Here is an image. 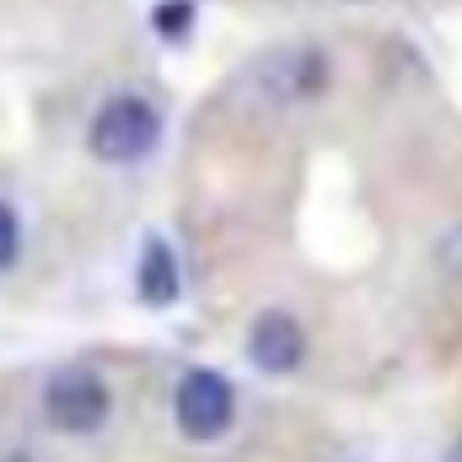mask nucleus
I'll return each instance as SVG.
<instances>
[{
    "instance_id": "1",
    "label": "nucleus",
    "mask_w": 462,
    "mask_h": 462,
    "mask_svg": "<svg viewBox=\"0 0 462 462\" xmlns=\"http://www.w3.org/2000/svg\"><path fill=\"white\" fill-rule=\"evenodd\" d=\"M38 409H43V425L54 436H97L108 425V414H114V387H108V376L97 365L70 360V365H54L43 376Z\"/></svg>"
},
{
    "instance_id": "2",
    "label": "nucleus",
    "mask_w": 462,
    "mask_h": 462,
    "mask_svg": "<svg viewBox=\"0 0 462 462\" xmlns=\"http://www.w3.org/2000/svg\"><path fill=\"white\" fill-rule=\"evenodd\" d=\"M156 145H162V108L140 92H114L87 124V151L103 167H134L156 156Z\"/></svg>"
},
{
    "instance_id": "3",
    "label": "nucleus",
    "mask_w": 462,
    "mask_h": 462,
    "mask_svg": "<svg viewBox=\"0 0 462 462\" xmlns=\"http://www.w3.org/2000/svg\"><path fill=\"white\" fill-rule=\"evenodd\" d=\"M172 420H178V436L183 441H221L236 420V387H231L226 371H210V365H194L178 376L172 387Z\"/></svg>"
},
{
    "instance_id": "4",
    "label": "nucleus",
    "mask_w": 462,
    "mask_h": 462,
    "mask_svg": "<svg viewBox=\"0 0 462 462\" xmlns=\"http://www.w3.org/2000/svg\"><path fill=\"white\" fill-rule=\"evenodd\" d=\"M247 360H253L263 376H291V371H301V360H307V328L296 323V312H285V307L258 312L253 328H247Z\"/></svg>"
},
{
    "instance_id": "5",
    "label": "nucleus",
    "mask_w": 462,
    "mask_h": 462,
    "mask_svg": "<svg viewBox=\"0 0 462 462\" xmlns=\"http://www.w3.org/2000/svg\"><path fill=\"white\" fill-rule=\"evenodd\" d=\"M263 81H269V92L280 103H307V97H318L328 87V54L312 49V43L280 49V54L263 60Z\"/></svg>"
},
{
    "instance_id": "6",
    "label": "nucleus",
    "mask_w": 462,
    "mask_h": 462,
    "mask_svg": "<svg viewBox=\"0 0 462 462\" xmlns=\"http://www.w3.org/2000/svg\"><path fill=\"white\" fill-rule=\"evenodd\" d=\"M134 296L145 307H172L183 296V274H178V253L167 236H145L140 247V269H134Z\"/></svg>"
},
{
    "instance_id": "7",
    "label": "nucleus",
    "mask_w": 462,
    "mask_h": 462,
    "mask_svg": "<svg viewBox=\"0 0 462 462\" xmlns=\"http://www.w3.org/2000/svg\"><path fill=\"white\" fill-rule=\"evenodd\" d=\"M194 0H156V11H151V32L162 38V43H189V32H194Z\"/></svg>"
},
{
    "instance_id": "8",
    "label": "nucleus",
    "mask_w": 462,
    "mask_h": 462,
    "mask_svg": "<svg viewBox=\"0 0 462 462\" xmlns=\"http://www.w3.org/2000/svg\"><path fill=\"white\" fill-rule=\"evenodd\" d=\"M16 258H22V221H16L11 205H0V274H5Z\"/></svg>"
},
{
    "instance_id": "9",
    "label": "nucleus",
    "mask_w": 462,
    "mask_h": 462,
    "mask_svg": "<svg viewBox=\"0 0 462 462\" xmlns=\"http://www.w3.org/2000/svg\"><path fill=\"white\" fill-rule=\"evenodd\" d=\"M447 462H462V441H457V447H452V457H447Z\"/></svg>"
}]
</instances>
